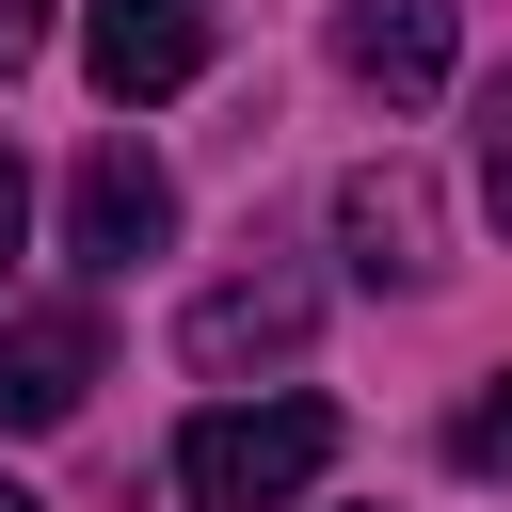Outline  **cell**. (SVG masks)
Instances as JSON below:
<instances>
[{
	"instance_id": "cell-1",
	"label": "cell",
	"mask_w": 512,
	"mask_h": 512,
	"mask_svg": "<svg viewBox=\"0 0 512 512\" xmlns=\"http://www.w3.org/2000/svg\"><path fill=\"white\" fill-rule=\"evenodd\" d=\"M336 464V400H208L176 432V496L192 512H304Z\"/></svg>"
},
{
	"instance_id": "cell-2",
	"label": "cell",
	"mask_w": 512,
	"mask_h": 512,
	"mask_svg": "<svg viewBox=\"0 0 512 512\" xmlns=\"http://www.w3.org/2000/svg\"><path fill=\"white\" fill-rule=\"evenodd\" d=\"M80 64H96L112 112H144V96L208 80V0H96V16H80Z\"/></svg>"
},
{
	"instance_id": "cell-3",
	"label": "cell",
	"mask_w": 512,
	"mask_h": 512,
	"mask_svg": "<svg viewBox=\"0 0 512 512\" xmlns=\"http://www.w3.org/2000/svg\"><path fill=\"white\" fill-rule=\"evenodd\" d=\"M64 240H80V272H128V256H160V240H176V176H160L144 144H96V160L64 176Z\"/></svg>"
},
{
	"instance_id": "cell-4",
	"label": "cell",
	"mask_w": 512,
	"mask_h": 512,
	"mask_svg": "<svg viewBox=\"0 0 512 512\" xmlns=\"http://www.w3.org/2000/svg\"><path fill=\"white\" fill-rule=\"evenodd\" d=\"M336 240H352V272H368V288H432V272H448V256H432V240H448V208H432V176H416V160L336 176Z\"/></svg>"
},
{
	"instance_id": "cell-5",
	"label": "cell",
	"mask_w": 512,
	"mask_h": 512,
	"mask_svg": "<svg viewBox=\"0 0 512 512\" xmlns=\"http://www.w3.org/2000/svg\"><path fill=\"white\" fill-rule=\"evenodd\" d=\"M304 336H320V288H304V272H240V288H208V304L176 320V352H192L208 384H240V368H288Z\"/></svg>"
},
{
	"instance_id": "cell-6",
	"label": "cell",
	"mask_w": 512,
	"mask_h": 512,
	"mask_svg": "<svg viewBox=\"0 0 512 512\" xmlns=\"http://www.w3.org/2000/svg\"><path fill=\"white\" fill-rule=\"evenodd\" d=\"M96 384V320L80 304H16L0 320V432H64Z\"/></svg>"
},
{
	"instance_id": "cell-7",
	"label": "cell",
	"mask_w": 512,
	"mask_h": 512,
	"mask_svg": "<svg viewBox=\"0 0 512 512\" xmlns=\"http://www.w3.org/2000/svg\"><path fill=\"white\" fill-rule=\"evenodd\" d=\"M336 64H352L368 96H432V80H448V0H352V16H336Z\"/></svg>"
},
{
	"instance_id": "cell-8",
	"label": "cell",
	"mask_w": 512,
	"mask_h": 512,
	"mask_svg": "<svg viewBox=\"0 0 512 512\" xmlns=\"http://www.w3.org/2000/svg\"><path fill=\"white\" fill-rule=\"evenodd\" d=\"M448 448H464V464H480V480H512V368H496V384H480V400H464V432H448Z\"/></svg>"
},
{
	"instance_id": "cell-9",
	"label": "cell",
	"mask_w": 512,
	"mask_h": 512,
	"mask_svg": "<svg viewBox=\"0 0 512 512\" xmlns=\"http://www.w3.org/2000/svg\"><path fill=\"white\" fill-rule=\"evenodd\" d=\"M16 240H32V160L0 144V272H16Z\"/></svg>"
},
{
	"instance_id": "cell-10",
	"label": "cell",
	"mask_w": 512,
	"mask_h": 512,
	"mask_svg": "<svg viewBox=\"0 0 512 512\" xmlns=\"http://www.w3.org/2000/svg\"><path fill=\"white\" fill-rule=\"evenodd\" d=\"M480 208L512 224V112H496V144H480Z\"/></svg>"
},
{
	"instance_id": "cell-11",
	"label": "cell",
	"mask_w": 512,
	"mask_h": 512,
	"mask_svg": "<svg viewBox=\"0 0 512 512\" xmlns=\"http://www.w3.org/2000/svg\"><path fill=\"white\" fill-rule=\"evenodd\" d=\"M32 32H48V0H0V80L32 64Z\"/></svg>"
},
{
	"instance_id": "cell-12",
	"label": "cell",
	"mask_w": 512,
	"mask_h": 512,
	"mask_svg": "<svg viewBox=\"0 0 512 512\" xmlns=\"http://www.w3.org/2000/svg\"><path fill=\"white\" fill-rule=\"evenodd\" d=\"M0 512H32V496H16V480H0Z\"/></svg>"
}]
</instances>
